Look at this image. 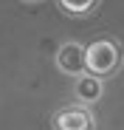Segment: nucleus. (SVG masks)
Listing matches in <instances>:
<instances>
[{"instance_id":"nucleus-4","label":"nucleus","mask_w":124,"mask_h":130,"mask_svg":"<svg viewBox=\"0 0 124 130\" xmlns=\"http://www.w3.org/2000/svg\"><path fill=\"white\" fill-rule=\"evenodd\" d=\"M101 93H105V82H101L99 76L88 74V71H82L73 82V96L82 102V105H96L101 99Z\"/></svg>"},{"instance_id":"nucleus-6","label":"nucleus","mask_w":124,"mask_h":130,"mask_svg":"<svg viewBox=\"0 0 124 130\" xmlns=\"http://www.w3.org/2000/svg\"><path fill=\"white\" fill-rule=\"evenodd\" d=\"M26 3H39V0H26Z\"/></svg>"},{"instance_id":"nucleus-1","label":"nucleus","mask_w":124,"mask_h":130,"mask_svg":"<svg viewBox=\"0 0 124 130\" xmlns=\"http://www.w3.org/2000/svg\"><path fill=\"white\" fill-rule=\"evenodd\" d=\"M121 68V48L113 40H96L85 48V71L105 79Z\"/></svg>"},{"instance_id":"nucleus-2","label":"nucleus","mask_w":124,"mask_h":130,"mask_svg":"<svg viewBox=\"0 0 124 130\" xmlns=\"http://www.w3.org/2000/svg\"><path fill=\"white\" fill-rule=\"evenodd\" d=\"M54 130H96V119L88 110V105H71L54 113Z\"/></svg>"},{"instance_id":"nucleus-5","label":"nucleus","mask_w":124,"mask_h":130,"mask_svg":"<svg viewBox=\"0 0 124 130\" xmlns=\"http://www.w3.org/2000/svg\"><path fill=\"white\" fill-rule=\"evenodd\" d=\"M59 6L65 9L71 17H85V14H90L99 6V0H59Z\"/></svg>"},{"instance_id":"nucleus-3","label":"nucleus","mask_w":124,"mask_h":130,"mask_svg":"<svg viewBox=\"0 0 124 130\" xmlns=\"http://www.w3.org/2000/svg\"><path fill=\"white\" fill-rule=\"evenodd\" d=\"M56 68L68 76H79L85 71V45L79 42H65L56 51Z\"/></svg>"}]
</instances>
